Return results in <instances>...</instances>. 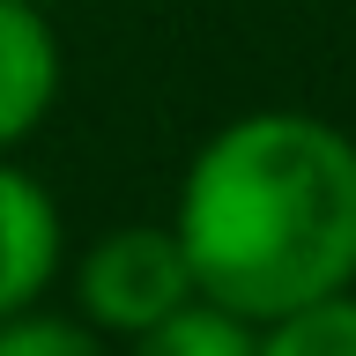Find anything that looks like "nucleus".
<instances>
[{"instance_id":"obj_5","label":"nucleus","mask_w":356,"mask_h":356,"mask_svg":"<svg viewBox=\"0 0 356 356\" xmlns=\"http://www.w3.org/2000/svg\"><path fill=\"white\" fill-rule=\"evenodd\" d=\"M127 356H260V327L238 319V312H222V305H208V297H193L171 319H156L149 334H134Z\"/></svg>"},{"instance_id":"obj_4","label":"nucleus","mask_w":356,"mask_h":356,"mask_svg":"<svg viewBox=\"0 0 356 356\" xmlns=\"http://www.w3.org/2000/svg\"><path fill=\"white\" fill-rule=\"evenodd\" d=\"M60 30L44 0H0V156H15L60 104Z\"/></svg>"},{"instance_id":"obj_1","label":"nucleus","mask_w":356,"mask_h":356,"mask_svg":"<svg viewBox=\"0 0 356 356\" xmlns=\"http://www.w3.org/2000/svg\"><path fill=\"white\" fill-rule=\"evenodd\" d=\"M171 230L200 297L252 327L356 289V141L319 111H245L193 149Z\"/></svg>"},{"instance_id":"obj_3","label":"nucleus","mask_w":356,"mask_h":356,"mask_svg":"<svg viewBox=\"0 0 356 356\" xmlns=\"http://www.w3.org/2000/svg\"><path fill=\"white\" fill-rule=\"evenodd\" d=\"M60 252H67L60 200L44 193L38 171L0 156V319L44 305V289L60 282Z\"/></svg>"},{"instance_id":"obj_2","label":"nucleus","mask_w":356,"mask_h":356,"mask_svg":"<svg viewBox=\"0 0 356 356\" xmlns=\"http://www.w3.org/2000/svg\"><path fill=\"white\" fill-rule=\"evenodd\" d=\"M193 297L200 282L171 222H119L74 260V312L97 334H119V341L149 334L156 319H171Z\"/></svg>"},{"instance_id":"obj_6","label":"nucleus","mask_w":356,"mask_h":356,"mask_svg":"<svg viewBox=\"0 0 356 356\" xmlns=\"http://www.w3.org/2000/svg\"><path fill=\"white\" fill-rule=\"evenodd\" d=\"M260 356H356V289H334L305 312L260 327Z\"/></svg>"},{"instance_id":"obj_8","label":"nucleus","mask_w":356,"mask_h":356,"mask_svg":"<svg viewBox=\"0 0 356 356\" xmlns=\"http://www.w3.org/2000/svg\"><path fill=\"white\" fill-rule=\"evenodd\" d=\"M44 8H60V0H44Z\"/></svg>"},{"instance_id":"obj_7","label":"nucleus","mask_w":356,"mask_h":356,"mask_svg":"<svg viewBox=\"0 0 356 356\" xmlns=\"http://www.w3.org/2000/svg\"><path fill=\"white\" fill-rule=\"evenodd\" d=\"M0 356H111V349L89 319H60V312L30 305L15 319H0Z\"/></svg>"}]
</instances>
